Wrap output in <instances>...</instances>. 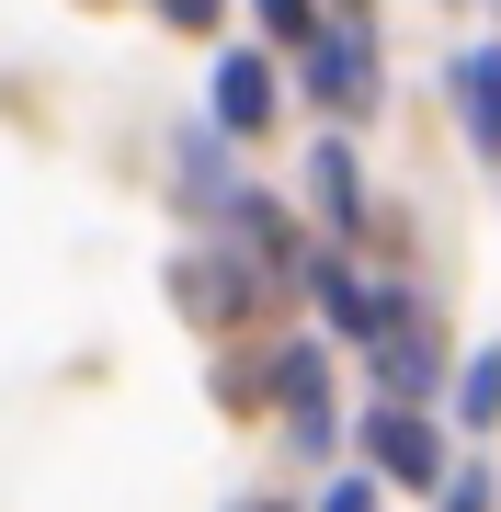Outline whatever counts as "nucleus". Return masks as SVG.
<instances>
[{"label": "nucleus", "mask_w": 501, "mask_h": 512, "mask_svg": "<svg viewBox=\"0 0 501 512\" xmlns=\"http://www.w3.org/2000/svg\"><path fill=\"white\" fill-rule=\"evenodd\" d=\"M445 512H490V490H479V478H456V490H445Z\"/></svg>", "instance_id": "0eeeda50"}, {"label": "nucleus", "mask_w": 501, "mask_h": 512, "mask_svg": "<svg viewBox=\"0 0 501 512\" xmlns=\"http://www.w3.org/2000/svg\"><path fill=\"white\" fill-rule=\"evenodd\" d=\"M262 23H274L285 46H319V12H308V0H262Z\"/></svg>", "instance_id": "423d86ee"}, {"label": "nucleus", "mask_w": 501, "mask_h": 512, "mask_svg": "<svg viewBox=\"0 0 501 512\" xmlns=\"http://www.w3.org/2000/svg\"><path fill=\"white\" fill-rule=\"evenodd\" d=\"M217 114H228V126H262V114H274V92H262V57H228V69H217Z\"/></svg>", "instance_id": "20e7f679"}, {"label": "nucleus", "mask_w": 501, "mask_h": 512, "mask_svg": "<svg viewBox=\"0 0 501 512\" xmlns=\"http://www.w3.org/2000/svg\"><path fill=\"white\" fill-rule=\"evenodd\" d=\"M331 512H376V501H365V490H331Z\"/></svg>", "instance_id": "1a4fd4ad"}, {"label": "nucleus", "mask_w": 501, "mask_h": 512, "mask_svg": "<svg viewBox=\"0 0 501 512\" xmlns=\"http://www.w3.org/2000/svg\"><path fill=\"white\" fill-rule=\"evenodd\" d=\"M160 12H171V23H217V0H160Z\"/></svg>", "instance_id": "6e6552de"}, {"label": "nucleus", "mask_w": 501, "mask_h": 512, "mask_svg": "<svg viewBox=\"0 0 501 512\" xmlns=\"http://www.w3.org/2000/svg\"><path fill=\"white\" fill-rule=\"evenodd\" d=\"M456 114H467V137L501 148V57H456Z\"/></svg>", "instance_id": "7ed1b4c3"}, {"label": "nucleus", "mask_w": 501, "mask_h": 512, "mask_svg": "<svg viewBox=\"0 0 501 512\" xmlns=\"http://www.w3.org/2000/svg\"><path fill=\"white\" fill-rule=\"evenodd\" d=\"M456 410H467V421H490V410H501V353H490V365H467V387H456Z\"/></svg>", "instance_id": "39448f33"}, {"label": "nucleus", "mask_w": 501, "mask_h": 512, "mask_svg": "<svg viewBox=\"0 0 501 512\" xmlns=\"http://www.w3.org/2000/svg\"><path fill=\"white\" fill-rule=\"evenodd\" d=\"M365 456L388 467V478H410V490H422V478H445V456H433V421H410L399 399H388V410L365 421Z\"/></svg>", "instance_id": "f257e3e1"}, {"label": "nucleus", "mask_w": 501, "mask_h": 512, "mask_svg": "<svg viewBox=\"0 0 501 512\" xmlns=\"http://www.w3.org/2000/svg\"><path fill=\"white\" fill-rule=\"evenodd\" d=\"M308 92L353 114V103H365V46H353V35H319L308 46Z\"/></svg>", "instance_id": "f03ea898"}]
</instances>
